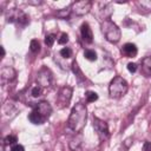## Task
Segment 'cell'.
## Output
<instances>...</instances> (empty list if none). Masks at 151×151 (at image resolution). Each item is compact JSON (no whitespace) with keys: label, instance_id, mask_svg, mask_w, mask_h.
I'll list each match as a JSON object with an SVG mask.
<instances>
[{"label":"cell","instance_id":"cell-20","mask_svg":"<svg viewBox=\"0 0 151 151\" xmlns=\"http://www.w3.org/2000/svg\"><path fill=\"white\" fill-rule=\"evenodd\" d=\"M29 50H31L33 53H37V52H39V50H40V45H39V41H38V40H35V39L31 40V42H29Z\"/></svg>","mask_w":151,"mask_h":151},{"label":"cell","instance_id":"cell-12","mask_svg":"<svg viewBox=\"0 0 151 151\" xmlns=\"http://www.w3.org/2000/svg\"><path fill=\"white\" fill-rule=\"evenodd\" d=\"M122 52H123L124 55H126V57H129V58H133V57L137 55L138 50H137V47H136L134 44H132V42H127V44H125V45L123 46Z\"/></svg>","mask_w":151,"mask_h":151},{"label":"cell","instance_id":"cell-22","mask_svg":"<svg viewBox=\"0 0 151 151\" xmlns=\"http://www.w3.org/2000/svg\"><path fill=\"white\" fill-rule=\"evenodd\" d=\"M60 55L63 58H70L72 57V50L70 47H64L63 50H60Z\"/></svg>","mask_w":151,"mask_h":151},{"label":"cell","instance_id":"cell-17","mask_svg":"<svg viewBox=\"0 0 151 151\" xmlns=\"http://www.w3.org/2000/svg\"><path fill=\"white\" fill-rule=\"evenodd\" d=\"M71 12H72L71 7L63 8V9H60V11H58V12H57V17H59L60 19H66V18H68V15H70V13H71Z\"/></svg>","mask_w":151,"mask_h":151},{"label":"cell","instance_id":"cell-25","mask_svg":"<svg viewBox=\"0 0 151 151\" xmlns=\"http://www.w3.org/2000/svg\"><path fill=\"white\" fill-rule=\"evenodd\" d=\"M67 41H68V35H67L66 33H63V34L60 35V38L58 39V42H59L60 45H65Z\"/></svg>","mask_w":151,"mask_h":151},{"label":"cell","instance_id":"cell-28","mask_svg":"<svg viewBox=\"0 0 151 151\" xmlns=\"http://www.w3.org/2000/svg\"><path fill=\"white\" fill-rule=\"evenodd\" d=\"M143 150L144 151H151V142H145L143 145Z\"/></svg>","mask_w":151,"mask_h":151},{"label":"cell","instance_id":"cell-19","mask_svg":"<svg viewBox=\"0 0 151 151\" xmlns=\"http://www.w3.org/2000/svg\"><path fill=\"white\" fill-rule=\"evenodd\" d=\"M85 96H86L87 103H93V101H96L98 99V94L96 92H93V91H87Z\"/></svg>","mask_w":151,"mask_h":151},{"label":"cell","instance_id":"cell-3","mask_svg":"<svg viewBox=\"0 0 151 151\" xmlns=\"http://www.w3.org/2000/svg\"><path fill=\"white\" fill-rule=\"evenodd\" d=\"M101 32L105 37V39L112 44H116L120 40V37H122V33H120V29L119 27L110 19H105L103 22H101Z\"/></svg>","mask_w":151,"mask_h":151},{"label":"cell","instance_id":"cell-1","mask_svg":"<svg viewBox=\"0 0 151 151\" xmlns=\"http://www.w3.org/2000/svg\"><path fill=\"white\" fill-rule=\"evenodd\" d=\"M86 119H87V109L84 104L81 103H77L70 113L68 120H67V127L72 131V132H80L85 124H86Z\"/></svg>","mask_w":151,"mask_h":151},{"label":"cell","instance_id":"cell-8","mask_svg":"<svg viewBox=\"0 0 151 151\" xmlns=\"http://www.w3.org/2000/svg\"><path fill=\"white\" fill-rule=\"evenodd\" d=\"M37 83L39 86H41L42 88L44 87H48L52 83V73L48 68L46 67H42L39 72H38V76H37Z\"/></svg>","mask_w":151,"mask_h":151},{"label":"cell","instance_id":"cell-9","mask_svg":"<svg viewBox=\"0 0 151 151\" xmlns=\"http://www.w3.org/2000/svg\"><path fill=\"white\" fill-rule=\"evenodd\" d=\"M0 76H1V81H2V84H5V83H9V81H12L13 79H15L17 73H15V70H14L13 67H11V66H4V67L1 68Z\"/></svg>","mask_w":151,"mask_h":151},{"label":"cell","instance_id":"cell-13","mask_svg":"<svg viewBox=\"0 0 151 151\" xmlns=\"http://www.w3.org/2000/svg\"><path fill=\"white\" fill-rule=\"evenodd\" d=\"M28 120L32 123V124H35V125H40V124H42L46 119L35 110V109H33L32 110V112L28 114Z\"/></svg>","mask_w":151,"mask_h":151},{"label":"cell","instance_id":"cell-2","mask_svg":"<svg viewBox=\"0 0 151 151\" xmlns=\"http://www.w3.org/2000/svg\"><path fill=\"white\" fill-rule=\"evenodd\" d=\"M127 90H129L127 81H126L123 77H119V76L114 77V78L111 80L110 85H109V94H110V97L113 98V99H119V98H122L123 96L126 94Z\"/></svg>","mask_w":151,"mask_h":151},{"label":"cell","instance_id":"cell-23","mask_svg":"<svg viewBox=\"0 0 151 151\" xmlns=\"http://www.w3.org/2000/svg\"><path fill=\"white\" fill-rule=\"evenodd\" d=\"M72 68H73L74 74H76L79 79H81V78H83V73H81V71H80V68H79V66H78V64H77L76 61H73V64H72Z\"/></svg>","mask_w":151,"mask_h":151},{"label":"cell","instance_id":"cell-10","mask_svg":"<svg viewBox=\"0 0 151 151\" xmlns=\"http://www.w3.org/2000/svg\"><path fill=\"white\" fill-rule=\"evenodd\" d=\"M34 109H35L45 119H48V117H50L51 113H52V106L50 105L48 101H45V100L39 101V103L34 106Z\"/></svg>","mask_w":151,"mask_h":151},{"label":"cell","instance_id":"cell-18","mask_svg":"<svg viewBox=\"0 0 151 151\" xmlns=\"http://www.w3.org/2000/svg\"><path fill=\"white\" fill-rule=\"evenodd\" d=\"M84 55H85V58H86L87 60H90V61L97 60V53H96L93 50H86V51L84 52Z\"/></svg>","mask_w":151,"mask_h":151},{"label":"cell","instance_id":"cell-24","mask_svg":"<svg viewBox=\"0 0 151 151\" xmlns=\"http://www.w3.org/2000/svg\"><path fill=\"white\" fill-rule=\"evenodd\" d=\"M54 40H55V35H54V34H47V35L45 37V44H46L47 46H50V47L53 45Z\"/></svg>","mask_w":151,"mask_h":151},{"label":"cell","instance_id":"cell-21","mask_svg":"<svg viewBox=\"0 0 151 151\" xmlns=\"http://www.w3.org/2000/svg\"><path fill=\"white\" fill-rule=\"evenodd\" d=\"M4 144H5V145H15V144H17V137L13 136V134H9V136L5 137Z\"/></svg>","mask_w":151,"mask_h":151},{"label":"cell","instance_id":"cell-15","mask_svg":"<svg viewBox=\"0 0 151 151\" xmlns=\"http://www.w3.org/2000/svg\"><path fill=\"white\" fill-rule=\"evenodd\" d=\"M81 145H83V138L80 134L70 142V147L72 151H81Z\"/></svg>","mask_w":151,"mask_h":151},{"label":"cell","instance_id":"cell-7","mask_svg":"<svg viewBox=\"0 0 151 151\" xmlns=\"http://www.w3.org/2000/svg\"><path fill=\"white\" fill-rule=\"evenodd\" d=\"M92 7V2L88 1V0H83V1H77V2H73L72 6H71V9L74 14L77 15H85L90 12Z\"/></svg>","mask_w":151,"mask_h":151},{"label":"cell","instance_id":"cell-11","mask_svg":"<svg viewBox=\"0 0 151 151\" xmlns=\"http://www.w3.org/2000/svg\"><path fill=\"white\" fill-rule=\"evenodd\" d=\"M80 33H81V38L84 41L86 42H92L93 40V34H92V31L88 26V24H83L81 27H80Z\"/></svg>","mask_w":151,"mask_h":151},{"label":"cell","instance_id":"cell-26","mask_svg":"<svg viewBox=\"0 0 151 151\" xmlns=\"http://www.w3.org/2000/svg\"><path fill=\"white\" fill-rule=\"evenodd\" d=\"M127 70H129L131 73H133V72L137 71V65H136L134 63H129V64H127Z\"/></svg>","mask_w":151,"mask_h":151},{"label":"cell","instance_id":"cell-27","mask_svg":"<svg viewBox=\"0 0 151 151\" xmlns=\"http://www.w3.org/2000/svg\"><path fill=\"white\" fill-rule=\"evenodd\" d=\"M11 151H25V149H24L22 145H20V144H15V145L12 146Z\"/></svg>","mask_w":151,"mask_h":151},{"label":"cell","instance_id":"cell-16","mask_svg":"<svg viewBox=\"0 0 151 151\" xmlns=\"http://www.w3.org/2000/svg\"><path fill=\"white\" fill-rule=\"evenodd\" d=\"M29 94L33 97V98H40L42 96V87L39 86V85H34L31 87L29 90Z\"/></svg>","mask_w":151,"mask_h":151},{"label":"cell","instance_id":"cell-14","mask_svg":"<svg viewBox=\"0 0 151 151\" xmlns=\"http://www.w3.org/2000/svg\"><path fill=\"white\" fill-rule=\"evenodd\" d=\"M142 72L146 77H151V55L145 57L142 60Z\"/></svg>","mask_w":151,"mask_h":151},{"label":"cell","instance_id":"cell-6","mask_svg":"<svg viewBox=\"0 0 151 151\" xmlns=\"http://www.w3.org/2000/svg\"><path fill=\"white\" fill-rule=\"evenodd\" d=\"M93 127H94L100 140H104L109 137L110 133H109V126H107L106 122H104L97 117H93Z\"/></svg>","mask_w":151,"mask_h":151},{"label":"cell","instance_id":"cell-5","mask_svg":"<svg viewBox=\"0 0 151 151\" xmlns=\"http://www.w3.org/2000/svg\"><path fill=\"white\" fill-rule=\"evenodd\" d=\"M72 98V87L71 86H64L60 88L58 97H57V101L59 104V107H66L70 104V100Z\"/></svg>","mask_w":151,"mask_h":151},{"label":"cell","instance_id":"cell-4","mask_svg":"<svg viewBox=\"0 0 151 151\" xmlns=\"http://www.w3.org/2000/svg\"><path fill=\"white\" fill-rule=\"evenodd\" d=\"M7 21L8 22H17V24H19L21 26H25V25H27L29 22V18L22 11H19V9L13 8L8 13Z\"/></svg>","mask_w":151,"mask_h":151}]
</instances>
